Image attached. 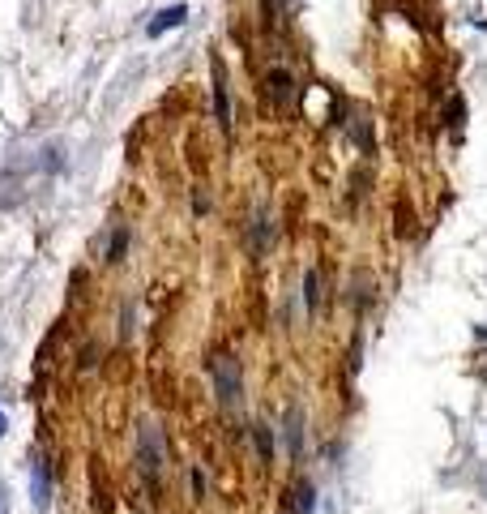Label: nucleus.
I'll list each match as a JSON object with an SVG mask.
<instances>
[{"label":"nucleus","instance_id":"nucleus-1","mask_svg":"<svg viewBox=\"0 0 487 514\" xmlns=\"http://www.w3.org/2000/svg\"><path fill=\"white\" fill-rule=\"evenodd\" d=\"M210 373H214V390H218V403L227 411H240L244 403V373H240V360L236 356H218L210 364Z\"/></svg>","mask_w":487,"mask_h":514},{"label":"nucleus","instance_id":"nucleus-2","mask_svg":"<svg viewBox=\"0 0 487 514\" xmlns=\"http://www.w3.org/2000/svg\"><path fill=\"white\" fill-rule=\"evenodd\" d=\"M141 468L154 472V476H159V468H163V433L150 420L141 425Z\"/></svg>","mask_w":487,"mask_h":514},{"label":"nucleus","instance_id":"nucleus-3","mask_svg":"<svg viewBox=\"0 0 487 514\" xmlns=\"http://www.w3.org/2000/svg\"><path fill=\"white\" fill-rule=\"evenodd\" d=\"M188 17V5H171V9H159V13H154V22H150V39H159V35H167L171 26H179V22H184Z\"/></svg>","mask_w":487,"mask_h":514},{"label":"nucleus","instance_id":"nucleus-4","mask_svg":"<svg viewBox=\"0 0 487 514\" xmlns=\"http://www.w3.org/2000/svg\"><path fill=\"white\" fill-rule=\"evenodd\" d=\"M214 116H218V125L227 133L231 129V94H227V78H222L218 65H214Z\"/></svg>","mask_w":487,"mask_h":514},{"label":"nucleus","instance_id":"nucleus-5","mask_svg":"<svg viewBox=\"0 0 487 514\" xmlns=\"http://www.w3.org/2000/svg\"><path fill=\"white\" fill-rule=\"evenodd\" d=\"M35 506L39 510L47 506V468H43V463H35Z\"/></svg>","mask_w":487,"mask_h":514},{"label":"nucleus","instance_id":"nucleus-6","mask_svg":"<svg viewBox=\"0 0 487 514\" xmlns=\"http://www.w3.org/2000/svg\"><path fill=\"white\" fill-rule=\"evenodd\" d=\"M287 442H291V450H299V407L287 411Z\"/></svg>","mask_w":487,"mask_h":514},{"label":"nucleus","instance_id":"nucleus-7","mask_svg":"<svg viewBox=\"0 0 487 514\" xmlns=\"http://www.w3.org/2000/svg\"><path fill=\"white\" fill-rule=\"evenodd\" d=\"M303 300H308V309H317V271L303 275Z\"/></svg>","mask_w":487,"mask_h":514},{"label":"nucleus","instance_id":"nucleus-8","mask_svg":"<svg viewBox=\"0 0 487 514\" xmlns=\"http://www.w3.org/2000/svg\"><path fill=\"white\" fill-rule=\"evenodd\" d=\"M312 484H299V514H308V510H312Z\"/></svg>","mask_w":487,"mask_h":514},{"label":"nucleus","instance_id":"nucleus-9","mask_svg":"<svg viewBox=\"0 0 487 514\" xmlns=\"http://www.w3.org/2000/svg\"><path fill=\"white\" fill-rule=\"evenodd\" d=\"M265 5H269V17L282 22V9H287V0H265Z\"/></svg>","mask_w":487,"mask_h":514},{"label":"nucleus","instance_id":"nucleus-10","mask_svg":"<svg viewBox=\"0 0 487 514\" xmlns=\"http://www.w3.org/2000/svg\"><path fill=\"white\" fill-rule=\"evenodd\" d=\"M5 429H9V420H5V411H0V437H5Z\"/></svg>","mask_w":487,"mask_h":514}]
</instances>
